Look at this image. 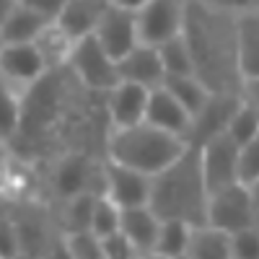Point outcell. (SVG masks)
Here are the masks:
<instances>
[{
    "label": "cell",
    "instance_id": "7",
    "mask_svg": "<svg viewBox=\"0 0 259 259\" xmlns=\"http://www.w3.org/2000/svg\"><path fill=\"white\" fill-rule=\"evenodd\" d=\"M94 36L99 39V45L119 62L127 52H133L138 45H143L140 41V26H138V11L124 8L119 3H112L106 8V13L101 16Z\"/></svg>",
    "mask_w": 259,
    "mask_h": 259
},
{
    "label": "cell",
    "instance_id": "27",
    "mask_svg": "<svg viewBox=\"0 0 259 259\" xmlns=\"http://www.w3.org/2000/svg\"><path fill=\"white\" fill-rule=\"evenodd\" d=\"M21 124H24V99L16 94L13 85L6 83V89H3V135L6 140L21 133Z\"/></svg>",
    "mask_w": 259,
    "mask_h": 259
},
{
    "label": "cell",
    "instance_id": "20",
    "mask_svg": "<svg viewBox=\"0 0 259 259\" xmlns=\"http://www.w3.org/2000/svg\"><path fill=\"white\" fill-rule=\"evenodd\" d=\"M187 254L192 259H233L231 254V233L212 226H194Z\"/></svg>",
    "mask_w": 259,
    "mask_h": 259
},
{
    "label": "cell",
    "instance_id": "38",
    "mask_svg": "<svg viewBox=\"0 0 259 259\" xmlns=\"http://www.w3.org/2000/svg\"><path fill=\"white\" fill-rule=\"evenodd\" d=\"M140 259H168V256H163V254H158V251H150V254H143Z\"/></svg>",
    "mask_w": 259,
    "mask_h": 259
},
{
    "label": "cell",
    "instance_id": "30",
    "mask_svg": "<svg viewBox=\"0 0 259 259\" xmlns=\"http://www.w3.org/2000/svg\"><path fill=\"white\" fill-rule=\"evenodd\" d=\"M231 254L233 259H259V226L231 233Z\"/></svg>",
    "mask_w": 259,
    "mask_h": 259
},
{
    "label": "cell",
    "instance_id": "14",
    "mask_svg": "<svg viewBox=\"0 0 259 259\" xmlns=\"http://www.w3.org/2000/svg\"><path fill=\"white\" fill-rule=\"evenodd\" d=\"M96 179L104 182V163L96 168L85 156H65L57 168H55V189L62 194L65 200L75 197L83 192H96L101 194V187H96Z\"/></svg>",
    "mask_w": 259,
    "mask_h": 259
},
{
    "label": "cell",
    "instance_id": "31",
    "mask_svg": "<svg viewBox=\"0 0 259 259\" xmlns=\"http://www.w3.org/2000/svg\"><path fill=\"white\" fill-rule=\"evenodd\" d=\"M101 246H104V254L106 259H140V249L127 239L122 231L112 233V236H104L101 239Z\"/></svg>",
    "mask_w": 259,
    "mask_h": 259
},
{
    "label": "cell",
    "instance_id": "24",
    "mask_svg": "<svg viewBox=\"0 0 259 259\" xmlns=\"http://www.w3.org/2000/svg\"><path fill=\"white\" fill-rule=\"evenodd\" d=\"M226 135H228L233 143H239V145H244V143H249L251 138L259 135V114H256V109H254V106H251L244 96H241L239 109L233 112V117H231V122H228Z\"/></svg>",
    "mask_w": 259,
    "mask_h": 259
},
{
    "label": "cell",
    "instance_id": "25",
    "mask_svg": "<svg viewBox=\"0 0 259 259\" xmlns=\"http://www.w3.org/2000/svg\"><path fill=\"white\" fill-rule=\"evenodd\" d=\"M161 50V60L166 68V78H177V75H194V65H192V55L189 47L182 36L166 41L158 47Z\"/></svg>",
    "mask_w": 259,
    "mask_h": 259
},
{
    "label": "cell",
    "instance_id": "1",
    "mask_svg": "<svg viewBox=\"0 0 259 259\" xmlns=\"http://www.w3.org/2000/svg\"><path fill=\"white\" fill-rule=\"evenodd\" d=\"M182 39L187 41L194 75L212 94H241L239 13L205 0H189Z\"/></svg>",
    "mask_w": 259,
    "mask_h": 259
},
{
    "label": "cell",
    "instance_id": "4",
    "mask_svg": "<svg viewBox=\"0 0 259 259\" xmlns=\"http://www.w3.org/2000/svg\"><path fill=\"white\" fill-rule=\"evenodd\" d=\"M65 68L85 91L106 96L119 85V62L99 45L96 36H85L75 41Z\"/></svg>",
    "mask_w": 259,
    "mask_h": 259
},
{
    "label": "cell",
    "instance_id": "6",
    "mask_svg": "<svg viewBox=\"0 0 259 259\" xmlns=\"http://www.w3.org/2000/svg\"><path fill=\"white\" fill-rule=\"evenodd\" d=\"M189 0H150L138 11V26L143 45L161 47L166 41L182 36L187 21Z\"/></svg>",
    "mask_w": 259,
    "mask_h": 259
},
{
    "label": "cell",
    "instance_id": "10",
    "mask_svg": "<svg viewBox=\"0 0 259 259\" xmlns=\"http://www.w3.org/2000/svg\"><path fill=\"white\" fill-rule=\"evenodd\" d=\"M122 210L150 205V177L104 158V192Z\"/></svg>",
    "mask_w": 259,
    "mask_h": 259
},
{
    "label": "cell",
    "instance_id": "2",
    "mask_svg": "<svg viewBox=\"0 0 259 259\" xmlns=\"http://www.w3.org/2000/svg\"><path fill=\"white\" fill-rule=\"evenodd\" d=\"M210 187L200 163L197 145H189L187 153L168 168L150 179V207L161 221H182L189 226L207 223Z\"/></svg>",
    "mask_w": 259,
    "mask_h": 259
},
{
    "label": "cell",
    "instance_id": "8",
    "mask_svg": "<svg viewBox=\"0 0 259 259\" xmlns=\"http://www.w3.org/2000/svg\"><path fill=\"white\" fill-rule=\"evenodd\" d=\"M197 150H200V163H202L210 192L231 187V184H241L239 182V143H233L223 133L197 145Z\"/></svg>",
    "mask_w": 259,
    "mask_h": 259
},
{
    "label": "cell",
    "instance_id": "12",
    "mask_svg": "<svg viewBox=\"0 0 259 259\" xmlns=\"http://www.w3.org/2000/svg\"><path fill=\"white\" fill-rule=\"evenodd\" d=\"M148 99H150V91L135 83H119L117 89H112L104 96L106 117H109L112 130L143 124L148 114Z\"/></svg>",
    "mask_w": 259,
    "mask_h": 259
},
{
    "label": "cell",
    "instance_id": "23",
    "mask_svg": "<svg viewBox=\"0 0 259 259\" xmlns=\"http://www.w3.org/2000/svg\"><path fill=\"white\" fill-rule=\"evenodd\" d=\"M192 231H194V226H189V223H182V221H163L158 244H156V251L163 254V256H168V259H177V256L187 254L189 241H192Z\"/></svg>",
    "mask_w": 259,
    "mask_h": 259
},
{
    "label": "cell",
    "instance_id": "19",
    "mask_svg": "<svg viewBox=\"0 0 259 259\" xmlns=\"http://www.w3.org/2000/svg\"><path fill=\"white\" fill-rule=\"evenodd\" d=\"M239 57L244 83L259 78V8L239 13Z\"/></svg>",
    "mask_w": 259,
    "mask_h": 259
},
{
    "label": "cell",
    "instance_id": "5",
    "mask_svg": "<svg viewBox=\"0 0 259 259\" xmlns=\"http://www.w3.org/2000/svg\"><path fill=\"white\" fill-rule=\"evenodd\" d=\"M207 226L226 233H239L244 228L259 226L256 212H254V200H251V187L231 184V187L210 192Z\"/></svg>",
    "mask_w": 259,
    "mask_h": 259
},
{
    "label": "cell",
    "instance_id": "34",
    "mask_svg": "<svg viewBox=\"0 0 259 259\" xmlns=\"http://www.w3.org/2000/svg\"><path fill=\"white\" fill-rule=\"evenodd\" d=\"M41 259H73V254H70V249H68V241H65V233L47 249V254L41 256Z\"/></svg>",
    "mask_w": 259,
    "mask_h": 259
},
{
    "label": "cell",
    "instance_id": "16",
    "mask_svg": "<svg viewBox=\"0 0 259 259\" xmlns=\"http://www.w3.org/2000/svg\"><path fill=\"white\" fill-rule=\"evenodd\" d=\"M145 122L153 124V127L166 130V133H174V135H182V138L189 140L192 114L163 89V85H161V89H156V91H150Z\"/></svg>",
    "mask_w": 259,
    "mask_h": 259
},
{
    "label": "cell",
    "instance_id": "18",
    "mask_svg": "<svg viewBox=\"0 0 259 259\" xmlns=\"http://www.w3.org/2000/svg\"><path fill=\"white\" fill-rule=\"evenodd\" d=\"M161 226H163V221L158 218V212L150 207V205H140V207H127V210H122L119 231L140 249V254L156 251L158 236H161Z\"/></svg>",
    "mask_w": 259,
    "mask_h": 259
},
{
    "label": "cell",
    "instance_id": "32",
    "mask_svg": "<svg viewBox=\"0 0 259 259\" xmlns=\"http://www.w3.org/2000/svg\"><path fill=\"white\" fill-rule=\"evenodd\" d=\"M21 3L29 6L36 13H41V16L50 18V21H57V16L65 11V6H68L70 0H21Z\"/></svg>",
    "mask_w": 259,
    "mask_h": 259
},
{
    "label": "cell",
    "instance_id": "22",
    "mask_svg": "<svg viewBox=\"0 0 259 259\" xmlns=\"http://www.w3.org/2000/svg\"><path fill=\"white\" fill-rule=\"evenodd\" d=\"M96 197H99L96 192H83V194H75V197L65 200V215H62L65 233H83V231H91Z\"/></svg>",
    "mask_w": 259,
    "mask_h": 259
},
{
    "label": "cell",
    "instance_id": "37",
    "mask_svg": "<svg viewBox=\"0 0 259 259\" xmlns=\"http://www.w3.org/2000/svg\"><path fill=\"white\" fill-rule=\"evenodd\" d=\"M251 200H254V212H256V223H259V182L251 187Z\"/></svg>",
    "mask_w": 259,
    "mask_h": 259
},
{
    "label": "cell",
    "instance_id": "21",
    "mask_svg": "<svg viewBox=\"0 0 259 259\" xmlns=\"http://www.w3.org/2000/svg\"><path fill=\"white\" fill-rule=\"evenodd\" d=\"M163 89H166L171 96H174L192 117L207 104V99H210V94H212L197 75H177V78H166Z\"/></svg>",
    "mask_w": 259,
    "mask_h": 259
},
{
    "label": "cell",
    "instance_id": "17",
    "mask_svg": "<svg viewBox=\"0 0 259 259\" xmlns=\"http://www.w3.org/2000/svg\"><path fill=\"white\" fill-rule=\"evenodd\" d=\"M0 39H3V45H34V41L47 31L50 24L55 21L45 18L41 13L31 11L29 6L18 3L11 13L0 16Z\"/></svg>",
    "mask_w": 259,
    "mask_h": 259
},
{
    "label": "cell",
    "instance_id": "29",
    "mask_svg": "<svg viewBox=\"0 0 259 259\" xmlns=\"http://www.w3.org/2000/svg\"><path fill=\"white\" fill-rule=\"evenodd\" d=\"M239 182L246 187L259 182V135L239 145Z\"/></svg>",
    "mask_w": 259,
    "mask_h": 259
},
{
    "label": "cell",
    "instance_id": "36",
    "mask_svg": "<svg viewBox=\"0 0 259 259\" xmlns=\"http://www.w3.org/2000/svg\"><path fill=\"white\" fill-rule=\"evenodd\" d=\"M114 3H119V6H124V8H133V11H140L143 6L150 3V0H114Z\"/></svg>",
    "mask_w": 259,
    "mask_h": 259
},
{
    "label": "cell",
    "instance_id": "33",
    "mask_svg": "<svg viewBox=\"0 0 259 259\" xmlns=\"http://www.w3.org/2000/svg\"><path fill=\"white\" fill-rule=\"evenodd\" d=\"M205 3L221 6V8H231V11H236V13L249 11V8H259V0H205Z\"/></svg>",
    "mask_w": 259,
    "mask_h": 259
},
{
    "label": "cell",
    "instance_id": "9",
    "mask_svg": "<svg viewBox=\"0 0 259 259\" xmlns=\"http://www.w3.org/2000/svg\"><path fill=\"white\" fill-rule=\"evenodd\" d=\"M0 68L6 83L13 89H31L52 70L36 45H3Z\"/></svg>",
    "mask_w": 259,
    "mask_h": 259
},
{
    "label": "cell",
    "instance_id": "26",
    "mask_svg": "<svg viewBox=\"0 0 259 259\" xmlns=\"http://www.w3.org/2000/svg\"><path fill=\"white\" fill-rule=\"evenodd\" d=\"M122 223V207L114 205L106 194H99L96 205H94V221H91V233H96L99 239L104 236H112L119 231Z\"/></svg>",
    "mask_w": 259,
    "mask_h": 259
},
{
    "label": "cell",
    "instance_id": "35",
    "mask_svg": "<svg viewBox=\"0 0 259 259\" xmlns=\"http://www.w3.org/2000/svg\"><path fill=\"white\" fill-rule=\"evenodd\" d=\"M241 96L254 106V109H256V114H259V78L256 80H246L244 83V91H241Z\"/></svg>",
    "mask_w": 259,
    "mask_h": 259
},
{
    "label": "cell",
    "instance_id": "13",
    "mask_svg": "<svg viewBox=\"0 0 259 259\" xmlns=\"http://www.w3.org/2000/svg\"><path fill=\"white\" fill-rule=\"evenodd\" d=\"M119 83H135L148 91H156L166 83V68L161 50L153 45H138L119 60Z\"/></svg>",
    "mask_w": 259,
    "mask_h": 259
},
{
    "label": "cell",
    "instance_id": "39",
    "mask_svg": "<svg viewBox=\"0 0 259 259\" xmlns=\"http://www.w3.org/2000/svg\"><path fill=\"white\" fill-rule=\"evenodd\" d=\"M177 259H192V256H189V254H182V256H177Z\"/></svg>",
    "mask_w": 259,
    "mask_h": 259
},
{
    "label": "cell",
    "instance_id": "11",
    "mask_svg": "<svg viewBox=\"0 0 259 259\" xmlns=\"http://www.w3.org/2000/svg\"><path fill=\"white\" fill-rule=\"evenodd\" d=\"M241 104V94H210L207 104L192 117L189 145H202L210 138H218L228 130L233 112Z\"/></svg>",
    "mask_w": 259,
    "mask_h": 259
},
{
    "label": "cell",
    "instance_id": "15",
    "mask_svg": "<svg viewBox=\"0 0 259 259\" xmlns=\"http://www.w3.org/2000/svg\"><path fill=\"white\" fill-rule=\"evenodd\" d=\"M112 3L114 0H70L55 24L70 41H80L85 36H94L101 16Z\"/></svg>",
    "mask_w": 259,
    "mask_h": 259
},
{
    "label": "cell",
    "instance_id": "3",
    "mask_svg": "<svg viewBox=\"0 0 259 259\" xmlns=\"http://www.w3.org/2000/svg\"><path fill=\"white\" fill-rule=\"evenodd\" d=\"M187 138L143 122L135 127L112 130L106 138V161H114L153 179L174 161H179L187 153Z\"/></svg>",
    "mask_w": 259,
    "mask_h": 259
},
{
    "label": "cell",
    "instance_id": "28",
    "mask_svg": "<svg viewBox=\"0 0 259 259\" xmlns=\"http://www.w3.org/2000/svg\"><path fill=\"white\" fill-rule=\"evenodd\" d=\"M65 241H68V249L73 254V259H106L101 239L91 231L83 233H65Z\"/></svg>",
    "mask_w": 259,
    "mask_h": 259
}]
</instances>
